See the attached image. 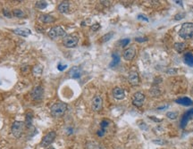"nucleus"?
<instances>
[{
  "mask_svg": "<svg viewBox=\"0 0 193 149\" xmlns=\"http://www.w3.org/2000/svg\"><path fill=\"white\" fill-rule=\"evenodd\" d=\"M67 110V104L65 103L58 102L54 104L51 108L50 113L53 117H61L63 116Z\"/></svg>",
  "mask_w": 193,
  "mask_h": 149,
  "instance_id": "nucleus-1",
  "label": "nucleus"
},
{
  "mask_svg": "<svg viewBox=\"0 0 193 149\" xmlns=\"http://www.w3.org/2000/svg\"><path fill=\"white\" fill-rule=\"evenodd\" d=\"M179 36L183 39H190L193 38V23H186L182 24Z\"/></svg>",
  "mask_w": 193,
  "mask_h": 149,
  "instance_id": "nucleus-2",
  "label": "nucleus"
},
{
  "mask_svg": "<svg viewBox=\"0 0 193 149\" xmlns=\"http://www.w3.org/2000/svg\"><path fill=\"white\" fill-rule=\"evenodd\" d=\"M48 36L49 38L52 39H58V38H62V37H65L66 33L64 32V30L60 26H55L50 29V31L48 32Z\"/></svg>",
  "mask_w": 193,
  "mask_h": 149,
  "instance_id": "nucleus-3",
  "label": "nucleus"
},
{
  "mask_svg": "<svg viewBox=\"0 0 193 149\" xmlns=\"http://www.w3.org/2000/svg\"><path fill=\"white\" fill-rule=\"evenodd\" d=\"M78 42H79V39L75 35H66L63 39L64 46L65 47H68V48L75 47L78 45Z\"/></svg>",
  "mask_w": 193,
  "mask_h": 149,
  "instance_id": "nucleus-4",
  "label": "nucleus"
},
{
  "mask_svg": "<svg viewBox=\"0 0 193 149\" xmlns=\"http://www.w3.org/2000/svg\"><path fill=\"white\" fill-rule=\"evenodd\" d=\"M24 130V123L23 121H15L12 125V133L15 138H20Z\"/></svg>",
  "mask_w": 193,
  "mask_h": 149,
  "instance_id": "nucleus-5",
  "label": "nucleus"
},
{
  "mask_svg": "<svg viewBox=\"0 0 193 149\" xmlns=\"http://www.w3.org/2000/svg\"><path fill=\"white\" fill-rule=\"evenodd\" d=\"M56 137V134L54 131H51V132H48V133L45 135V137L43 138L42 141L40 143V146L42 147H48L49 145H51L53 142H54L55 138Z\"/></svg>",
  "mask_w": 193,
  "mask_h": 149,
  "instance_id": "nucleus-6",
  "label": "nucleus"
},
{
  "mask_svg": "<svg viewBox=\"0 0 193 149\" xmlns=\"http://www.w3.org/2000/svg\"><path fill=\"white\" fill-rule=\"evenodd\" d=\"M145 101V95L141 92H136L132 96V104L136 107H141Z\"/></svg>",
  "mask_w": 193,
  "mask_h": 149,
  "instance_id": "nucleus-7",
  "label": "nucleus"
},
{
  "mask_svg": "<svg viewBox=\"0 0 193 149\" xmlns=\"http://www.w3.org/2000/svg\"><path fill=\"white\" fill-rule=\"evenodd\" d=\"M44 95V89L41 86L35 87L31 92V96L33 100H40L43 97Z\"/></svg>",
  "mask_w": 193,
  "mask_h": 149,
  "instance_id": "nucleus-8",
  "label": "nucleus"
},
{
  "mask_svg": "<svg viewBox=\"0 0 193 149\" xmlns=\"http://www.w3.org/2000/svg\"><path fill=\"white\" fill-rule=\"evenodd\" d=\"M103 107V100L100 96H95L91 102V108L95 112H99Z\"/></svg>",
  "mask_w": 193,
  "mask_h": 149,
  "instance_id": "nucleus-9",
  "label": "nucleus"
},
{
  "mask_svg": "<svg viewBox=\"0 0 193 149\" xmlns=\"http://www.w3.org/2000/svg\"><path fill=\"white\" fill-rule=\"evenodd\" d=\"M128 81L131 86H138L139 84V76L137 71H131L128 76Z\"/></svg>",
  "mask_w": 193,
  "mask_h": 149,
  "instance_id": "nucleus-10",
  "label": "nucleus"
},
{
  "mask_svg": "<svg viewBox=\"0 0 193 149\" xmlns=\"http://www.w3.org/2000/svg\"><path fill=\"white\" fill-rule=\"evenodd\" d=\"M136 55V50L134 47H129L127 49H125L123 54V56H124V60L126 61H131L134 58V56Z\"/></svg>",
  "mask_w": 193,
  "mask_h": 149,
  "instance_id": "nucleus-11",
  "label": "nucleus"
},
{
  "mask_svg": "<svg viewBox=\"0 0 193 149\" xmlns=\"http://www.w3.org/2000/svg\"><path fill=\"white\" fill-rule=\"evenodd\" d=\"M193 118V108L192 109H191V110H189L188 112H186L185 113L183 114V116H182V121H181V127L183 129V128H185L186 125H187V123H188V121L191 120V119H192Z\"/></svg>",
  "mask_w": 193,
  "mask_h": 149,
  "instance_id": "nucleus-12",
  "label": "nucleus"
},
{
  "mask_svg": "<svg viewBox=\"0 0 193 149\" xmlns=\"http://www.w3.org/2000/svg\"><path fill=\"white\" fill-rule=\"evenodd\" d=\"M113 96L117 100H123L125 97V92L122 87H116L113 89Z\"/></svg>",
  "mask_w": 193,
  "mask_h": 149,
  "instance_id": "nucleus-13",
  "label": "nucleus"
},
{
  "mask_svg": "<svg viewBox=\"0 0 193 149\" xmlns=\"http://www.w3.org/2000/svg\"><path fill=\"white\" fill-rule=\"evenodd\" d=\"M69 76L72 79H79L81 76V69L78 66H73L70 69Z\"/></svg>",
  "mask_w": 193,
  "mask_h": 149,
  "instance_id": "nucleus-14",
  "label": "nucleus"
},
{
  "mask_svg": "<svg viewBox=\"0 0 193 149\" xmlns=\"http://www.w3.org/2000/svg\"><path fill=\"white\" fill-rule=\"evenodd\" d=\"M39 21L43 23H51L55 22V18L49 15H41L39 17Z\"/></svg>",
  "mask_w": 193,
  "mask_h": 149,
  "instance_id": "nucleus-15",
  "label": "nucleus"
},
{
  "mask_svg": "<svg viewBox=\"0 0 193 149\" xmlns=\"http://www.w3.org/2000/svg\"><path fill=\"white\" fill-rule=\"evenodd\" d=\"M13 32L17 35L23 36V37H28L31 34V31L29 29H15L13 30Z\"/></svg>",
  "mask_w": 193,
  "mask_h": 149,
  "instance_id": "nucleus-16",
  "label": "nucleus"
},
{
  "mask_svg": "<svg viewBox=\"0 0 193 149\" xmlns=\"http://www.w3.org/2000/svg\"><path fill=\"white\" fill-rule=\"evenodd\" d=\"M176 103L180 104H182V105H185V106H190V105L193 104L192 100L189 97H182V98L177 99Z\"/></svg>",
  "mask_w": 193,
  "mask_h": 149,
  "instance_id": "nucleus-17",
  "label": "nucleus"
},
{
  "mask_svg": "<svg viewBox=\"0 0 193 149\" xmlns=\"http://www.w3.org/2000/svg\"><path fill=\"white\" fill-rule=\"evenodd\" d=\"M69 3L68 2H63L61 3L59 6H58V7H57V10L60 12V13H62V14H65V13H67L68 11H69Z\"/></svg>",
  "mask_w": 193,
  "mask_h": 149,
  "instance_id": "nucleus-18",
  "label": "nucleus"
},
{
  "mask_svg": "<svg viewBox=\"0 0 193 149\" xmlns=\"http://www.w3.org/2000/svg\"><path fill=\"white\" fill-rule=\"evenodd\" d=\"M184 62L187 63L189 66H191L193 67V55L191 53H187L184 55Z\"/></svg>",
  "mask_w": 193,
  "mask_h": 149,
  "instance_id": "nucleus-19",
  "label": "nucleus"
},
{
  "mask_svg": "<svg viewBox=\"0 0 193 149\" xmlns=\"http://www.w3.org/2000/svg\"><path fill=\"white\" fill-rule=\"evenodd\" d=\"M173 47H174V49H175L177 52L181 53V52H182V51H184V50H185L186 45H185V43L180 42V43H175V44H174V46H173Z\"/></svg>",
  "mask_w": 193,
  "mask_h": 149,
  "instance_id": "nucleus-20",
  "label": "nucleus"
},
{
  "mask_svg": "<svg viewBox=\"0 0 193 149\" xmlns=\"http://www.w3.org/2000/svg\"><path fill=\"white\" fill-rule=\"evenodd\" d=\"M112 57H113V61H112V63H110V67H114V66H116L120 63V56L117 53H114L112 55Z\"/></svg>",
  "mask_w": 193,
  "mask_h": 149,
  "instance_id": "nucleus-21",
  "label": "nucleus"
},
{
  "mask_svg": "<svg viewBox=\"0 0 193 149\" xmlns=\"http://www.w3.org/2000/svg\"><path fill=\"white\" fill-rule=\"evenodd\" d=\"M42 71H43V67H42V65H36V66H34V68H33V74H34L35 76H37V77L41 76Z\"/></svg>",
  "mask_w": 193,
  "mask_h": 149,
  "instance_id": "nucleus-22",
  "label": "nucleus"
},
{
  "mask_svg": "<svg viewBox=\"0 0 193 149\" xmlns=\"http://www.w3.org/2000/svg\"><path fill=\"white\" fill-rule=\"evenodd\" d=\"M113 36H114V32H109V33L106 34V35H104V36L102 37L101 41H102V42H107L108 40H110Z\"/></svg>",
  "mask_w": 193,
  "mask_h": 149,
  "instance_id": "nucleus-23",
  "label": "nucleus"
},
{
  "mask_svg": "<svg viewBox=\"0 0 193 149\" xmlns=\"http://www.w3.org/2000/svg\"><path fill=\"white\" fill-rule=\"evenodd\" d=\"M47 6V4L45 1H38L36 3V7L39 9H45Z\"/></svg>",
  "mask_w": 193,
  "mask_h": 149,
  "instance_id": "nucleus-24",
  "label": "nucleus"
},
{
  "mask_svg": "<svg viewBox=\"0 0 193 149\" xmlns=\"http://www.w3.org/2000/svg\"><path fill=\"white\" fill-rule=\"evenodd\" d=\"M166 116L171 120H176L178 118V113L176 112H168L166 113Z\"/></svg>",
  "mask_w": 193,
  "mask_h": 149,
  "instance_id": "nucleus-25",
  "label": "nucleus"
},
{
  "mask_svg": "<svg viewBox=\"0 0 193 149\" xmlns=\"http://www.w3.org/2000/svg\"><path fill=\"white\" fill-rule=\"evenodd\" d=\"M13 15L15 16V17H23L24 15L23 12L22 10H20V9H15L13 11Z\"/></svg>",
  "mask_w": 193,
  "mask_h": 149,
  "instance_id": "nucleus-26",
  "label": "nucleus"
},
{
  "mask_svg": "<svg viewBox=\"0 0 193 149\" xmlns=\"http://www.w3.org/2000/svg\"><path fill=\"white\" fill-rule=\"evenodd\" d=\"M108 124H109V123H108V121H107V120H103L100 123L101 130H106V128L107 127Z\"/></svg>",
  "mask_w": 193,
  "mask_h": 149,
  "instance_id": "nucleus-27",
  "label": "nucleus"
},
{
  "mask_svg": "<svg viewBox=\"0 0 193 149\" xmlns=\"http://www.w3.org/2000/svg\"><path fill=\"white\" fill-rule=\"evenodd\" d=\"M100 29V24L99 23H94L90 27V30L93 31V32H97V31H99Z\"/></svg>",
  "mask_w": 193,
  "mask_h": 149,
  "instance_id": "nucleus-28",
  "label": "nucleus"
},
{
  "mask_svg": "<svg viewBox=\"0 0 193 149\" xmlns=\"http://www.w3.org/2000/svg\"><path fill=\"white\" fill-rule=\"evenodd\" d=\"M130 43V39H122L121 41H120V44H121V46L123 47H126L128 44Z\"/></svg>",
  "mask_w": 193,
  "mask_h": 149,
  "instance_id": "nucleus-29",
  "label": "nucleus"
},
{
  "mask_svg": "<svg viewBox=\"0 0 193 149\" xmlns=\"http://www.w3.org/2000/svg\"><path fill=\"white\" fill-rule=\"evenodd\" d=\"M184 18V14H178L175 15L174 17V19L176 20V21H179V20H182V19H183Z\"/></svg>",
  "mask_w": 193,
  "mask_h": 149,
  "instance_id": "nucleus-30",
  "label": "nucleus"
},
{
  "mask_svg": "<svg viewBox=\"0 0 193 149\" xmlns=\"http://www.w3.org/2000/svg\"><path fill=\"white\" fill-rule=\"evenodd\" d=\"M31 119H32V117H31V115H27V117H26V124L27 125H31Z\"/></svg>",
  "mask_w": 193,
  "mask_h": 149,
  "instance_id": "nucleus-31",
  "label": "nucleus"
},
{
  "mask_svg": "<svg viewBox=\"0 0 193 149\" xmlns=\"http://www.w3.org/2000/svg\"><path fill=\"white\" fill-rule=\"evenodd\" d=\"M66 67H67L66 65H62V64H60V63H59V64H58V66H57V69H58L59 71H64V69H66Z\"/></svg>",
  "mask_w": 193,
  "mask_h": 149,
  "instance_id": "nucleus-32",
  "label": "nucleus"
},
{
  "mask_svg": "<svg viewBox=\"0 0 193 149\" xmlns=\"http://www.w3.org/2000/svg\"><path fill=\"white\" fill-rule=\"evenodd\" d=\"M177 72V70L176 69H169L168 71H167V73L168 74H175Z\"/></svg>",
  "mask_w": 193,
  "mask_h": 149,
  "instance_id": "nucleus-33",
  "label": "nucleus"
},
{
  "mask_svg": "<svg viewBox=\"0 0 193 149\" xmlns=\"http://www.w3.org/2000/svg\"><path fill=\"white\" fill-rule=\"evenodd\" d=\"M3 13H4V15L7 16V17H11V14H10L9 12H8L7 9H4Z\"/></svg>",
  "mask_w": 193,
  "mask_h": 149,
  "instance_id": "nucleus-34",
  "label": "nucleus"
},
{
  "mask_svg": "<svg viewBox=\"0 0 193 149\" xmlns=\"http://www.w3.org/2000/svg\"><path fill=\"white\" fill-rule=\"evenodd\" d=\"M106 132V130H99V131H98V135L99 136V137H102V136H104V134Z\"/></svg>",
  "mask_w": 193,
  "mask_h": 149,
  "instance_id": "nucleus-35",
  "label": "nucleus"
},
{
  "mask_svg": "<svg viewBox=\"0 0 193 149\" xmlns=\"http://www.w3.org/2000/svg\"><path fill=\"white\" fill-rule=\"evenodd\" d=\"M136 41H138V42H144V41H146L147 39H144V38H136L135 39Z\"/></svg>",
  "mask_w": 193,
  "mask_h": 149,
  "instance_id": "nucleus-36",
  "label": "nucleus"
},
{
  "mask_svg": "<svg viewBox=\"0 0 193 149\" xmlns=\"http://www.w3.org/2000/svg\"><path fill=\"white\" fill-rule=\"evenodd\" d=\"M138 18H139V19H141V20H144V21H146V22H148V19H147V18H146L145 16L139 15L138 16Z\"/></svg>",
  "mask_w": 193,
  "mask_h": 149,
  "instance_id": "nucleus-37",
  "label": "nucleus"
},
{
  "mask_svg": "<svg viewBox=\"0 0 193 149\" xmlns=\"http://www.w3.org/2000/svg\"><path fill=\"white\" fill-rule=\"evenodd\" d=\"M48 149H55V148H52V147H50V148H48Z\"/></svg>",
  "mask_w": 193,
  "mask_h": 149,
  "instance_id": "nucleus-38",
  "label": "nucleus"
},
{
  "mask_svg": "<svg viewBox=\"0 0 193 149\" xmlns=\"http://www.w3.org/2000/svg\"><path fill=\"white\" fill-rule=\"evenodd\" d=\"M192 93H193V88H192Z\"/></svg>",
  "mask_w": 193,
  "mask_h": 149,
  "instance_id": "nucleus-39",
  "label": "nucleus"
}]
</instances>
